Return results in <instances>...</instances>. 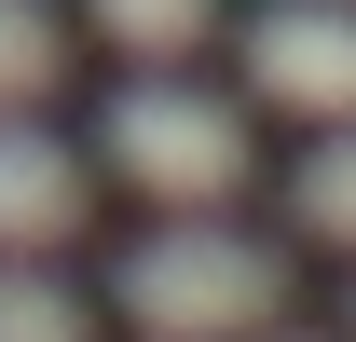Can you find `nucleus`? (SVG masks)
Instances as JSON below:
<instances>
[{
  "mask_svg": "<svg viewBox=\"0 0 356 342\" xmlns=\"http://www.w3.org/2000/svg\"><path fill=\"white\" fill-rule=\"evenodd\" d=\"M110 301H124L151 342H261L274 315H288V260H274L261 233H233V219H165V233L124 247Z\"/></svg>",
  "mask_w": 356,
  "mask_h": 342,
  "instance_id": "1",
  "label": "nucleus"
},
{
  "mask_svg": "<svg viewBox=\"0 0 356 342\" xmlns=\"http://www.w3.org/2000/svg\"><path fill=\"white\" fill-rule=\"evenodd\" d=\"M96 151H110L124 192H151V206H178V219H206V206L247 192V110L165 83V69H137V83L96 110Z\"/></svg>",
  "mask_w": 356,
  "mask_h": 342,
  "instance_id": "2",
  "label": "nucleus"
},
{
  "mask_svg": "<svg viewBox=\"0 0 356 342\" xmlns=\"http://www.w3.org/2000/svg\"><path fill=\"white\" fill-rule=\"evenodd\" d=\"M247 96L302 110V124H356V0H261L247 14Z\"/></svg>",
  "mask_w": 356,
  "mask_h": 342,
  "instance_id": "3",
  "label": "nucleus"
},
{
  "mask_svg": "<svg viewBox=\"0 0 356 342\" xmlns=\"http://www.w3.org/2000/svg\"><path fill=\"white\" fill-rule=\"evenodd\" d=\"M83 233V151L28 110H0V260H55Z\"/></svg>",
  "mask_w": 356,
  "mask_h": 342,
  "instance_id": "4",
  "label": "nucleus"
},
{
  "mask_svg": "<svg viewBox=\"0 0 356 342\" xmlns=\"http://www.w3.org/2000/svg\"><path fill=\"white\" fill-rule=\"evenodd\" d=\"M288 206H302V233H315V247H356V124H329V137L302 151Z\"/></svg>",
  "mask_w": 356,
  "mask_h": 342,
  "instance_id": "5",
  "label": "nucleus"
},
{
  "mask_svg": "<svg viewBox=\"0 0 356 342\" xmlns=\"http://www.w3.org/2000/svg\"><path fill=\"white\" fill-rule=\"evenodd\" d=\"M55 83H69V28H55L42 0H0V110H28Z\"/></svg>",
  "mask_w": 356,
  "mask_h": 342,
  "instance_id": "6",
  "label": "nucleus"
},
{
  "mask_svg": "<svg viewBox=\"0 0 356 342\" xmlns=\"http://www.w3.org/2000/svg\"><path fill=\"white\" fill-rule=\"evenodd\" d=\"M83 14H96L124 55H151V69H165V55H192L206 28H220V0H83Z\"/></svg>",
  "mask_w": 356,
  "mask_h": 342,
  "instance_id": "7",
  "label": "nucleus"
},
{
  "mask_svg": "<svg viewBox=\"0 0 356 342\" xmlns=\"http://www.w3.org/2000/svg\"><path fill=\"white\" fill-rule=\"evenodd\" d=\"M0 342H96V315L55 288L42 260H0Z\"/></svg>",
  "mask_w": 356,
  "mask_h": 342,
  "instance_id": "8",
  "label": "nucleus"
}]
</instances>
